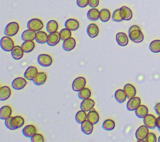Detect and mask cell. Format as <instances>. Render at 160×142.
Returning a JSON list of instances; mask_svg holds the SVG:
<instances>
[{"mask_svg":"<svg viewBox=\"0 0 160 142\" xmlns=\"http://www.w3.org/2000/svg\"><path fill=\"white\" fill-rule=\"evenodd\" d=\"M112 19L114 21H116V22H120L123 20V19L122 18L120 14V8L117 9L114 11L112 16Z\"/></svg>","mask_w":160,"mask_h":142,"instance_id":"obj_41","label":"cell"},{"mask_svg":"<svg viewBox=\"0 0 160 142\" xmlns=\"http://www.w3.org/2000/svg\"><path fill=\"white\" fill-rule=\"evenodd\" d=\"M86 79L84 77H78L72 82V88L74 91H79L83 89L86 85Z\"/></svg>","mask_w":160,"mask_h":142,"instance_id":"obj_8","label":"cell"},{"mask_svg":"<svg viewBox=\"0 0 160 142\" xmlns=\"http://www.w3.org/2000/svg\"><path fill=\"white\" fill-rule=\"evenodd\" d=\"M38 64L43 67H48L51 65L52 59L51 56L47 54H41L38 56Z\"/></svg>","mask_w":160,"mask_h":142,"instance_id":"obj_6","label":"cell"},{"mask_svg":"<svg viewBox=\"0 0 160 142\" xmlns=\"http://www.w3.org/2000/svg\"><path fill=\"white\" fill-rule=\"evenodd\" d=\"M158 141L159 142H160V136H159V138H158Z\"/></svg>","mask_w":160,"mask_h":142,"instance_id":"obj_48","label":"cell"},{"mask_svg":"<svg viewBox=\"0 0 160 142\" xmlns=\"http://www.w3.org/2000/svg\"><path fill=\"white\" fill-rule=\"evenodd\" d=\"M77 5L80 8H85L89 4L88 0H77Z\"/></svg>","mask_w":160,"mask_h":142,"instance_id":"obj_44","label":"cell"},{"mask_svg":"<svg viewBox=\"0 0 160 142\" xmlns=\"http://www.w3.org/2000/svg\"><path fill=\"white\" fill-rule=\"evenodd\" d=\"M114 97L116 100L119 103H122L123 102L125 101L127 96L124 91V89H119L118 90H116L115 91L114 93Z\"/></svg>","mask_w":160,"mask_h":142,"instance_id":"obj_32","label":"cell"},{"mask_svg":"<svg viewBox=\"0 0 160 142\" xmlns=\"http://www.w3.org/2000/svg\"><path fill=\"white\" fill-rule=\"evenodd\" d=\"M99 14H100V11L98 9L92 8V9H90L88 11L87 17L89 20L92 21H95L99 19Z\"/></svg>","mask_w":160,"mask_h":142,"instance_id":"obj_27","label":"cell"},{"mask_svg":"<svg viewBox=\"0 0 160 142\" xmlns=\"http://www.w3.org/2000/svg\"><path fill=\"white\" fill-rule=\"evenodd\" d=\"M19 24L16 22H11L8 23L5 27L4 34L5 35L11 37L16 35L19 31Z\"/></svg>","mask_w":160,"mask_h":142,"instance_id":"obj_3","label":"cell"},{"mask_svg":"<svg viewBox=\"0 0 160 142\" xmlns=\"http://www.w3.org/2000/svg\"><path fill=\"white\" fill-rule=\"evenodd\" d=\"M27 84L26 80L23 78H15L11 84V86L13 89L16 90H20L22 88H24L26 85Z\"/></svg>","mask_w":160,"mask_h":142,"instance_id":"obj_11","label":"cell"},{"mask_svg":"<svg viewBox=\"0 0 160 142\" xmlns=\"http://www.w3.org/2000/svg\"><path fill=\"white\" fill-rule=\"evenodd\" d=\"M48 38V35L45 32L39 31L36 33L35 40L38 43L44 44V43H47Z\"/></svg>","mask_w":160,"mask_h":142,"instance_id":"obj_31","label":"cell"},{"mask_svg":"<svg viewBox=\"0 0 160 142\" xmlns=\"http://www.w3.org/2000/svg\"><path fill=\"white\" fill-rule=\"evenodd\" d=\"M156 126L158 127V129L160 131V116L156 118Z\"/></svg>","mask_w":160,"mask_h":142,"instance_id":"obj_47","label":"cell"},{"mask_svg":"<svg viewBox=\"0 0 160 142\" xmlns=\"http://www.w3.org/2000/svg\"><path fill=\"white\" fill-rule=\"evenodd\" d=\"M37 129L35 126L32 124H29L25 126L22 130V133L24 136L28 138H31L36 133Z\"/></svg>","mask_w":160,"mask_h":142,"instance_id":"obj_15","label":"cell"},{"mask_svg":"<svg viewBox=\"0 0 160 142\" xmlns=\"http://www.w3.org/2000/svg\"><path fill=\"white\" fill-rule=\"evenodd\" d=\"M129 39L136 43H141L144 39V35L141 31V29H135L128 31Z\"/></svg>","mask_w":160,"mask_h":142,"instance_id":"obj_2","label":"cell"},{"mask_svg":"<svg viewBox=\"0 0 160 142\" xmlns=\"http://www.w3.org/2000/svg\"><path fill=\"white\" fill-rule=\"evenodd\" d=\"M36 33L31 29H27L23 31L21 34V39L24 41H33L36 38Z\"/></svg>","mask_w":160,"mask_h":142,"instance_id":"obj_21","label":"cell"},{"mask_svg":"<svg viewBox=\"0 0 160 142\" xmlns=\"http://www.w3.org/2000/svg\"><path fill=\"white\" fill-rule=\"evenodd\" d=\"M157 138L156 135L152 133H149L146 138L144 139L145 142H156Z\"/></svg>","mask_w":160,"mask_h":142,"instance_id":"obj_43","label":"cell"},{"mask_svg":"<svg viewBox=\"0 0 160 142\" xmlns=\"http://www.w3.org/2000/svg\"><path fill=\"white\" fill-rule=\"evenodd\" d=\"M87 119L93 124H96L98 123L99 120V116L98 113L93 108L87 114Z\"/></svg>","mask_w":160,"mask_h":142,"instance_id":"obj_16","label":"cell"},{"mask_svg":"<svg viewBox=\"0 0 160 142\" xmlns=\"http://www.w3.org/2000/svg\"><path fill=\"white\" fill-rule=\"evenodd\" d=\"M24 51L21 46H15L11 51V56L13 59L16 60H19L21 59L24 54Z\"/></svg>","mask_w":160,"mask_h":142,"instance_id":"obj_23","label":"cell"},{"mask_svg":"<svg viewBox=\"0 0 160 142\" xmlns=\"http://www.w3.org/2000/svg\"><path fill=\"white\" fill-rule=\"evenodd\" d=\"M12 113V109L9 106H4L0 109V118L1 119H6L10 117Z\"/></svg>","mask_w":160,"mask_h":142,"instance_id":"obj_26","label":"cell"},{"mask_svg":"<svg viewBox=\"0 0 160 142\" xmlns=\"http://www.w3.org/2000/svg\"><path fill=\"white\" fill-rule=\"evenodd\" d=\"M149 49L152 53L160 52V40L156 39L152 41L149 44Z\"/></svg>","mask_w":160,"mask_h":142,"instance_id":"obj_39","label":"cell"},{"mask_svg":"<svg viewBox=\"0 0 160 142\" xmlns=\"http://www.w3.org/2000/svg\"><path fill=\"white\" fill-rule=\"evenodd\" d=\"M87 33L88 36L91 38L96 37L99 34L98 26L94 23L90 24L87 28Z\"/></svg>","mask_w":160,"mask_h":142,"instance_id":"obj_24","label":"cell"},{"mask_svg":"<svg viewBox=\"0 0 160 142\" xmlns=\"http://www.w3.org/2000/svg\"><path fill=\"white\" fill-rule=\"evenodd\" d=\"M141 104V99L138 97H133L129 99L127 103V109L129 111H134Z\"/></svg>","mask_w":160,"mask_h":142,"instance_id":"obj_12","label":"cell"},{"mask_svg":"<svg viewBox=\"0 0 160 142\" xmlns=\"http://www.w3.org/2000/svg\"><path fill=\"white\" fill-rule=\"evenodd\" d=\"M58 29V24L55 20H50L46 25V30L49 33L56 32Z\"/></svg>","mask_w":160,"mask_h":142,"instance_id":"obj_34","label":"cell"},{"mask_svg":"<svg viewBox=\"0 0 160 142\" xmlns=\"http://www.w3.org/2000/svg\"><path fill=\"white\" fill-rule=\"evenodd\" d=\"M102 127L104 130L111 131L115 128V122L111 119H107L103 122Z\"/></svg>","mask_w":160,"mask_h":142,"instance_id":"obj_35","label":"cell"},{"mask_svg":"<svg viewBox=\"0 0 160 142\" xmlns=\"http://www.w3.org/2000/svg\"><path fill=\"white\" fill-rule=\"evenodd\" d=\"M24 124V119L20 116H15L13 117L10 116L5 119L6 126L11 130H14L19 128L22 127Z\"/></svg>","mask_w":160,"mask_h":142,"instance_id":"obj_1","label":"cell"},{"mask_svg":"<svg viewBox=\"0 0 160 142\" xmlns=\"http://www.w3.org/2000/svg\"><path fill=\"white\" fill-rule=\"evenodd\" d=\"M21 48L24 53H30L34 49L35 44L33 41H26L21 44Z\"/></svg>","mask_w":160,"mask_h":142,"instance_id":"obj_33","label":"cell"},{"mask_svg":"<svg viewBox=\"0 0 160 142\" xmlns=\"http://www.w3.org/2000/svg\"><path fill=\"white\" fill-rule=\"evenodd\" d=\"M11 89L7 86H4L0 88V100L5 101L11 96Z\"/></svg>","mask_w":160,"mask_h":142,"instance_id":"obj_29","label":"cell"},{"mask_svg":"<svg viewBox=\"0 0 160 142\" xmlns=\"http://www.w3.org/2000/svg\"><path fill=\"white\" fill-rule=\"evenodd\" d=\"M75 119L76 122L79 124H81L82 122L87 120V114L86 113V111L82 109L78 111L75 116Z\"/></svg>","mask_w":160,"mask_h":142,"instance_id":"obj_37","label":"cell"},{"mask_svg":"<svg viewBox=\"0 0 160 142\" xmlns=\"http://www.w3.org/2000/svg\"><path fill=\"white\" fill-rule=\"evenodd\" d=\"M143 122L149 129H154L156 127V118L152 114H148L144 118Z\"/></svg>","mask_w":160,"mask_h":142,"instance_id":"obj_9","label":"cell"},{"mask_svg":"<svg viewBox=\"0 0 160 142\" xmlns=\"http://www.w3.org/2000/svg\"><path fill=\"white\" fill-rule=\"evenodd\" d=\"M38 73V69L35 66H30L25 71L24 76L26 79L32 81Z\"/></svg>","mask_w":160,"mask_h":142,"instance_id":"obj_13","label":"cell"},{"mask_svg":"<svg viewBox=\"0 0 160 142\" xmlns=\"http://www.w3.org/2000/svg\"><path fill=\"white\" fill-rule=\"evenodd\" d=\"M32 142H44V139L43 136L40 133H36L31 138Z\"/></svg>","mask_w":160,"mask_h":142,"instance_id":"obj_42","label":"cell"},{"mask_svg":"<svg viewBox=\"0 0 160 142\" xmlns=\"http://www.w3.org/2000/svg\"><path fill=\"white\" fill-rule=\"evenodd\" d=\"M76 46V41L73 38H69L64 41L62 43V48L66 51H70L72 50Z\"/></svg>","mask_w":160,"mask_h":142,"instance_id":"obj_18","label":"cell"},{"mask_svg":"<svg viewBox=\"0 0 160 142\" xmlns=\"http://www.w3.org/2000/svg\"><path fill=\"white\" fill-rule=\"evenodd\" d=\"M135 114L138 118H144L148 114V109L146 106L140 104L135 109Z\"/></svg>","mask_w":160,"mask_h":142,"instance_id":"obj_30","label":"cell"},{"mask_svg":"<svg viewBox=\"0 0 160 142\" xmlns=\"http://www.w3.org/2000/svg\"><path fill=\"white\" fill-rule=\"evenodd\" d=\"M81 130L86 134H90L93 130V124L88 119L81 123Z\"/></svg>","mask_w":160,"mask_h":142,"instance_id":"obj_25","label":"cell"},{"mask_svg":"<svg viewBox=\"0 0 160 142\" xmlns=\"http://www.w3.org/2000/svg\"><path fill=\"white\" fill-rule=\"evenodd\" d=\"M89 1V5L93 8H96L99 3V0H88Z\"/></svg>","mask_w":160,"mask_h":142,"instance_id":"obj_45","label":"cell"},{"mask_svg":"<svg viewBox=\"0 0 160 142\" xmlns=\"http://www.w3.org/2000/svg\"><path fill=\"white\" fill-rule=\"evenodd\" d=\"M149 133L148 128L146 125H142L136 131V138L138 141H144Z\"/></svg>","mask_w":160,"mask_h":142,"instance_id":"obj_7","label":"cell"},{"mask_svg":"<svg viewBox=\"0 0 160 142\" xmlns=\"http://www.w3.org/2000/svg\"><path fill=\"white\" fill-rule=\"evenodd\" d=\"M71 31L67 28L62 29L60 31L59 34H60V37H61V40L64 41L69 38L71 37Z\"/></svg>","mask_w":160,"mask_h":142,"instance_id":"obj_40","label":"cell"},{"mask_svg":"<svg viewBox=\"0 0 160 142\" xmlns=\"http://www.w3.org/2000/svg\"><path fill=\"white\" fill-rule=\"evenodd\" d=\"M65 28L70 31H76L79 27V22L75 19H69L64 23Z\"/></svg>","mask_w":160,"mask_h":142,"instance_id":"obj_22","label":"cell"},{"mask_svg":"<svg viewBox=\"0 0 160 142\" xmlns=\"http://www.w3.org/2000/svg\"><path fill=\"white\" fill-rule=\"evenodd\" d=\"M154 109L158 115L160 116V103H157L154 106Z\"/></svg>","mask_w":160,"mask_h":142,"instance_id":"obj_46","label":"cell"},{"mask_svg":"<svg viewBox=\"0 0 160 142\" xmlns=\"http://www.w3.org/2000/svg\"><path fill=\"white\" fill-rule=\"evenodd\" d=\"M78 97L81 99H85L87 98H89L91 95V92L90 89L88 88H84L81 90L79 91L78 93Z\"/></svg>","mask_w":160,"mask_h":142,"instance_id":"obj_38","label":"cell"},{"mask_svg":"<svg viewBox=\"0 0 160 142\" xmlns=\"http://www.w3.org/2000/svg\"><path fill=\"white\" fill-rule=\"evenodd\" d=\"M120 14L123 20L126 21L130 20L132 17V13L131 9L124 6L120 8Z\"/></svg>","mask_w":160,"mask_h":142,"instance_id":"obj_20","label":"cell"},{"mask_svg":"<svg viewBox=\"0 0 160 142\" xmlns=\"http://www.w3.org/2000/svg\"><path fill=\"white\" fill-rule=\"evenodd\" d=\"M95 105V102L94 100L90 98H87L82 99V101L81 103L80 108L82 110L84 111H89Z\"/></svg>","mask_w":160,"mask_h":142,"instance_id":"obj_14","label":"cell"},{"mask_svg":"<svg viewBox=\"0 0 160 142\" xmlns=\"http://www.w3.org/2000/svg\"><path fill=\"white\" fill-rule=\"evenodd\" d=\"M116 39L118 44L121 46H126L128 44V41H129V39L126 34L121 32L116 34Z\"/></svg>","mask_w":160,"mask_h":142,"instance_id":"obj_19","label":"cell"},{"mask_svg":"<svg viewBox=\"0 0 160 142\" xmlns=\"http://www.w3.org/2000/svg\"><path fill=\"white\" fill-rule=\"evenodd\" d=\"M0 45L1 48L5 51H11L14 47V42L9 36H4L1 39Z\"/></svg>","mask_w":160,"mask_h":142,"instance_id":"obj_4","label":"cell"},{"mask_svg":"<svg viewBox=\"0 0 160 142\" xmlns=\"http://www.w3.org/2000/svg\"><path fill=\"white\" fill-rule=\"evenodd\" d=\"M123 89H124V91L127 96V98L128 99H131L136 96V90L135 87L132 84H129V83L126 84L124 86Z\"/></svg>","mask_w":160,"mask_h":142,"instance_id":"obj_17","label":"cell"},{"mask_svg":"<svg viewBox=\"0 0 160 142\" xmlns=\"http://www.w3.org/2000/svg\"><path fill=\"white\" fill-rule=\"evenodd\" d=\"M60 39L61 37L59 33L56 31L54 33H49V34L48 35L47 43L50 46H54L59 43Z\"/></svg>","mask_w":160,"mask_h":142,"instance_id":"obj_10","label":"cell"},{"mask_svg":"<svg viewBox=\"0 0 160 142\" xmlns=\"http://www.w3.org/2000/svg\"><path fill=\"white\" fill-rule=\"evenodd\" d=\"M28 29L34 31L35 32L39 31L43 28V23L41 20L37 18L30 19L27 23Z\"/></svg>","mask_w":160,"mask_h":142,"instance_id":"obj_5","label":"cell"},{"mask_svg":"<svg viewBox=\"0 0 160 142\" xmlns=\"http://www.w3.org/2000/svg\"><path fill=\"white\" fill-rule=\"evenodd\" d=\"M47 79L46 74L44 72H39L32 80L36 85H42L44 84Z\"/></svg>","mask_w":160,"mask_h":142,"instance_id":"obj_28","label":"cell"},{"mask_svg":"<svg viewBox=\"0 0 160 142\" xmlns=\"http://www.w3.org/2000/svg\"><path fill=\"white\" fill-rule=\"evenodd\" d=\"M111 18V13L108 9H102L100 11L99 19L102 22H107Z\"/></svg>","mask_w":160,"mask_h":142,"instance_id":"obj_36","label":"cell"}]
</instances>
